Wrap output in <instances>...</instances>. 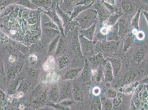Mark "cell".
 Segmentation results:
<instances>
[{
	"mask_svg": "<svg viewBox=\"0 0 148 110\" xmlns=\"http://www.w3.org/2000/svg\"><path fill=\"white\" fill-rule=\"evenodd\" d=\"M83 16V23L84 27L87 29L95 24L96 19L97 12L94 9H89L86 10Z\"/></svg>",
	"mask_w": 148,
	"mask_h": 110,
	"instance_id": "cell-1",
	"label": "cell"
},
{
	"mask_svg": "<svg viewBox=\"0 0 148 110\" xmlns=\"http://www.w3.org/2000/svg\"><path fill=\"white\" fill-rule=\"evenodd\" d=\"M81 43L85 54L91 55L94 53V43L93 41L88 40L83 37L81 38Z\"/></svg>",
	"mask_w": 148,
	"mask_h": 110,
	"instance_id": "cell-2",
	"label": "cell"
},
{
	"mask_svg": "<svg viewBox=\"0 0 148 110\" xmlns=\"http://www.w3.org/2000/svg\"><path fill=\"white\" fill-rule=\"evenodd\" d=\"M120 44V42L118 40L108 41L102 44V47L105 51H113L118 48Z\"/></svg>",
	"mask_w": 148,
	"mask_h": 110,
	"instance_id": "cell-3",
	"label": "cell"
},
{
	"mask_svg": "<svg viewBox=\"0 0 148 110\" xmlns=\"http://www.w3.org/2000/svg\"><path fill=\"white\" fill-rule=\"evenodd\" d=\"M111 28L109 30V32L107 35V39L108 41L117 40L119 38L118 33V24H116L113 27H111Z\"/></svg>",
	"mask_w": 148,
	"mask_h": 110,
	"instance_id": "cell-4",
	"label": "cell"
},
{
	"mask_svg": "<svg viewBox=\"0 0 148 110\" xmlns=\"http://www.w3.org/2000/svg\"><path fill=\"white\" fill-rule=\"evenodd\" d=\"M118 24L119 36H125L128 31V24L123 18L120 19Z\"/></svg>",
	"mask_w": 148,
	"mask_h": 110,
	"instance_id": "cell-5",
	"label": "cell"
},
{
	"mask_svg": "<svg viewBox=\"0 0 148 110\" xmlns=\"http://www.w3.org/2000/svg\"><path fill=\"white\" fill-rule=\"evenodd\" d=\"M121 7L123 12L127 14L133 13L135 10V6L131 2L127 0H123L121 3Z\"/></svg>",
	"mask_w": 148,
	"mask_h": 110,
	"instance_id": "cell-6",
	"label": "cell"
},
{
	"mask_svg": "<svg viewBox=\"0 0 148 110\" xmlns=\"http://www.w3.org/2000/svg\"><path fill=\"white\" fill-rule=\"evenodd\" d=\"M96 29V24H94L90 27L83 31V35L88 40H92L94 38V35Z\"/></svg>",
	"mask_w": 148,
	"mask_h": 110,
	"instance_id": "cell-7",
	"label": "cell"
},
{
	"mask_svg": "<svg viewBox=\"0 0 148 110\" xmlns=\"http://www.w3.org/2000/svg\"><path fill=\"white\" fill-rule=\"evenodd\" d=\"M89 60L90 63L94 65H98L100 63H106L107 62L100 53L91 57Z\"/></svg>",
	"mask_w": 148,
	"mask_h": 110,
	"instance_id": "cell-8",
	"label": "cell"
},
{
	"mask_svg": "<svg viewBox=\"0 0 148 110\" xmlns=\"http://www.w3.org/2000/svg\"><path fill=\"white\" fill-rule=\"evenodd\" d=\"M134 37L132 34H128L126 36L124 40L123 50L126 52L130 48L133 43Z\"/></svg>",
	"mask_w": 148,
	"mask_h": 110,
	"instance_id": "cell-9",
	"label": "cell"
},
{
	"mask_svg": "<svg viewBox=\"0 0 148 110\" xmlns=\"http://www.w3.org/2000/svg\"><path fill=\"white\" fill-rule=\"evenodd\" d=\"M122 14L120 12H116L111 15L107 21V24L110 27H113L116 24L117 21L119 19Z\"/></svg>",
	"mask_w": 148,
	"mask_h": 110,
	"instance_id": "cell-10",
	"label": "cell"
},
{
	"mask_svg": "<svg viewBox=\"0 0 148 110\" xmlns=\"http://www.w3.org/2000/svg\"><path fill=\"white\" fill-rule=\"evenodd\" d=\"M141 8L138 10L135 13L131 21V25L133 27L134 29L137 30L139 28V21L140 14Z\"/></svg>",
	"mask_w": 148,
	"mask_h": 110,
	"instance_id": "cell-11",
	"label": "cell"
},
{
	"mask_svg": "<svg viewBox=\"0 0 148 110\" xmlns=\"http://www.w3.org/2000/svg\"><path fill=\"white\" fill-rule=\"evenodd\" d=\"M112 66L116 70H119L121 68V60L118 59H113L110 60Z\"/></svg>",
	"mask_w": 148,
	"mask_h": 110,
	"instance_id": "cell-12",
	"label": "cell"
},
{
	"mask_svg": "<svg viewBox=\"0 0 148 110\" xmlns=\"http://www.w3.org/2000/svg\"><path fill=\"white\" fill-rule=\"evenodd\" d=\"M51 96L52 99L55 102L58 101L59 99V91L58 88L56 87H54L51 90Z\"/></svg>",
	"mask_w": 148,
	"mask_h": 110,
	"instance_id": "cell-13",
	"label": "cell"
},
{
	"mask_svg": "<svg viewBox=\"0 0 148 110\" xmlns=\"http://www.w3.org/2000/svg\"><path fill=\"white\" fill-rule=\"evenodd\" d=\"M54 60L52 57L49 58L47 61L45 63L44 69L45 71H48L50 68H52L54 65Z\"/></svg>",
	"mask_w": 148,
	"mask_h": 110,
	"instance_id": "cell-14",
	"label": "cell"
},
{
	"mask_svg": "<svg viewBox=\"0 0 148 110\" xmlns=\"http://www.w3.org/2000/svg\"><path fill=\"white\" fill-rule=\"evenodd\" d=\"M143 54L140 50L135 52L133 56V60L136 63H139L142 59Z\"/></svg>",
	"mask_w": 148,
	"mask_h": 110,
	"instance_id": "cell-15",
	"label": "cell"
},
{
	"mask_svg": "<svg viewBox=\"0 0 148 110\" xmlns=\"http://www.w3.org/2000/svg\"><path fill=\"white\" fill-rule=\"evenodd\" d=\"M70 92V90L69 87L68 86L67 87L65 86L63 90H62L61 99H65L67 97H68L69 95Z\"/></svg>",
	"mask_w": 148,
	"mask_h": 110,
	"instance_id": "cell-16",
	"label": "cell"
},
{
	"mask_svg": "<svg viewBox=\"0 0 148 110\" xmlns=\"http://www.w3.org/2000/svg\"><path fill=\"white\" fill-rule=\"evenodd\" d=\"M48 105L50 106H52L54 107V108H55L57 109H59V110H68L67 108H66V107L63 106H61V105H59L58 104H55L54 103H52V102H49L48 103Z\"/></svg>",
	"mask_w": 148,
	"mask_h": 110,
	"instance_id": "cell-17",
	"label": "cell"
},
{
	"mask_svg": "<svg viewBox=\"0 0 148 110\" xmlns=\"http://www.w3.org/2000/svg\"><path fill=\"white\" fill-rule=\"evenodd\" d=\"M136 35L137 38L139 40H142L144 38V33L143 31H139V32L137 33Z\"/></svg>",
	"mask_w": 148,
	"mask_h": 110,
	"instance_id": "cell-18",
	"label": "cell"
},
{
	"mask_svg": "<svg viewBox=\"0 0 148 110\" xmlns=\"http://www.w3.org/2000/svg\"><path fill=\"white\" fill-rule=\"evenodd\" d=\"M103 1L104 2H102L103 4L106 7L107 9H108L109 10H110V11H112V10H113V9H114V8H113V6L111 4H108V3H106V2H105V1Z\"/></svg>",
	"mask_w": 148,
	"mask_h": 110,
	"instance_id": "cell-19",
	"label": "cell"
},
{
	"mask_svg": "<svg viewBox=\"0 0 148 110\" xmlns=\"http://www.w3.org/2000/svg\"><path fill=\"white\" fill-rule=\"evenodd\" d=\"M100 31L102 33V34L105 35L108 34V33L109 32V29H108L107 28L104 27L101 29Z\"/></svg>",
	"mask_w": 148,
	"mask_h": 110,
	"instance_id": "cell-20",
	"label": "cell"
},
{
	"mask_svg": "<svg viewBox=\"0 0 148 110\" xmlns=\"http://www.w3.org/2000/svg\"><path fill=\"white\" fill-rule=\"evenodd\" d=\"M39 110H54L53 109H51V108H44L41 109Z\"/></svg>",
	"mask_w": 148,
	"mask_h": 110,
	"instance_id": "cell-21",
	"label": "cell"
},
{
	"mask_svg": "<svg viewBox=\"0 0 148 110\" xmlns=\"http://www.w3.org/2000/svg\"><path fill=\"white\" fill-rule=\"evenodd\" d=\"M23 95V93H20L18 94V95H17V98H20Z\"/></svg>",
	"mask_w": 148,
	"mask_h": 110,
	"instance_id": "cell-22",
	"label": "cell"
}]
</instances>
